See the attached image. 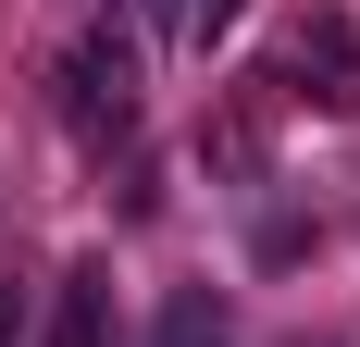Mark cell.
<instances>
[{"label":"cell","instance_id":"5","mask_svg":"<svg viewBox=\"0 0 360 347\" xmlns=\"http://www.w3.org/2000/svg\"><path fill=\"white\" fill-rule=\"evenodd\" d=\"M249 261H261V273H286V261H311V223H298V211H274V223L249 236Z\"/></svg>","mask_w":360,"mask_h":347},{"label":"cell","instance_id":"4","mask_svg":"<svg viewBox=\"0 0 360 347\" xmlns=\"http://www.w3.org/2000/svg\"><path fill=\"white\" fill-rule=\"evenodd\" d=\"M149 347H236V335H224V298H212V285H174L162 322H149Z\"/></svg>","mask_w":360,"mask_h":347},{"label":"cell","instance_id":"7","mask_svg":"<svg viewBox=\"0 0 360 347\" xmlns=\"http://www.w3.org/2000/svg\"><path fill=\"white\" fill-rule=\"evenodd\" d=\"M25 310H37L25 285H0V347H25Z\"/></svg>","mask_w":360,"mask_h":347},{"label":"cell","instance_id":"1","mask_svg":"<svg viewBox=\"0 0 360 347\" xmlns=\"http://www.w3.org/2000/svg\"><path fill=\"white\" fill-rule=\"evenodd\" d=\"M63 124H75V149L137 137V37H124V25H87L63 50Z\"/></svg>","mask_w":360,"mask_h":347},{"label":"cell","instance_id":"3","mask_svg":"<svg viewBox=\"0 0 360 347\" xmlns=\"http://www.w3.org/2000/svg\"><path fill=\"white\" fill-rule=\"evenodd\" d=\"M37 347H112V261H75L50 285V335Z\"/></svg>","mask_w":360,"mask_h":347},{"label":"cell","instance_id":"6","mask_svg":"<svg viewBox=\"0 0 360 347\" xmlns=\"http://www.w3.org/2000/svg\"><path fill=\"white\" fill-rule=\"evenodd\" d=\"M236 13H249V0H186V50H212V37H236Z\"/></svg>","mask_w":360,"mask_h":347},{"label":"cell","instance_id":"2","mask_svg":"<svg viewBox=\"0 0 360 347\" xmlns=\"http://www.w3.org/2000/svg\"><path fill=\"white\" fill-rule=\"evenodd\" d=\"M286 100L360 112V25H348V13H311V25L286 37Z\"/></svg>","mask_w":360,"mask_h":347},{"label":"cell","instance_id":"8","mask_svg":"<svg viewBox=\"0 0 360 347\" xmlns=\"http://www.w3.org/2000/svg\"><path fill=\"white\" fill-rule=\"evenodd\" d=\"M149 13V37H186V0H137Z\"/></svg>","mask_w":360,"mask_h":347}]
</instances>
